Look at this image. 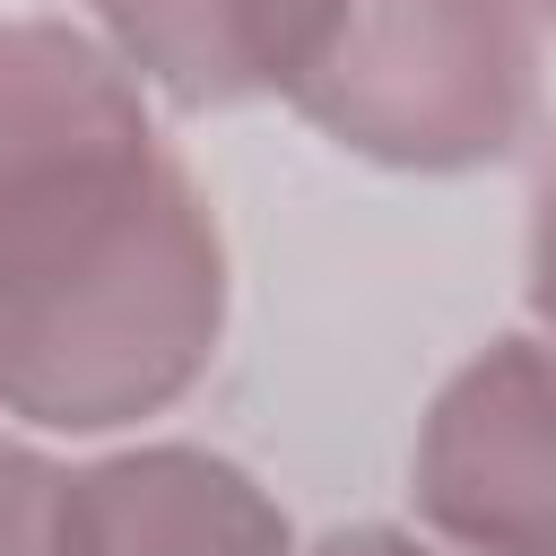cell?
<instances>
[{
    "label": "cell",
    "mask_w": 556,
    "mask_h": 556,
    "mask_svg": "<svg viewBox=\"0 0 556 556\" xmlns=\"http://www.w3.org/2000/svg\"><path fill=\"white\" fill-rule=\"evenodd\" d=\"M521 295H530V330H547L556 339V139H547V156H539V174H530V243H521Z\"/></svg>",
    "instance_id": "7"
},
{
    "label": "cell",
    "mask_w": 556,
    "mask_h": 556,
    "mask_svg": "<svg viewBox=\"0 0 556 556\" xmlns=\"http://www.w3.org/2000/svg\"><path fill=\"white\" fill-rule=\"evenodd\" d=\"M539 35L521 0H348L287 113L391 174H478L539 130Z\"/></svg>",
    "instance_id": "2"
},
{
    "label": "cell",
    "mask_w": 556,
    "mask_h": 556,
    "mask_svg": "<svg viewBox=\"0 0 556 556\" xmlns=\"http://www.w3.org/2000/svg\"><path fill=\"white\" fill-rule=\"evenodd\" d=\"M61 460L35 434H0V556H52Z\"/></svg>",
    "instance_id": "6"
},
{
    "label": "cell",
    "mask_w": 556,
    "mask_h": 556,
    "mask_svg": "<svg viewBox=\"0 0 556 556\" xmlns=\"http://www.w3.org/2000/svg\"><path fill=\"white\" fill-rule=\"evenodd\" d=\"M165 113L287 104L330 52L348 0H78Z\"/></svg>",
    "instance_id": "5"
},
{
    "label": "cell",
    "mask_w": 556,
    "mask_h": 556,
    "mask_svg": "<svg viewBox=\"0 0 556 556\" xmlns=\"http://www.w3.org/2000/svg\"><path fill=\"white\" fill-rule=\"evenodd\" d=\"M521 9H530V17H539V26H556V0H521Z\"/></svg>",
    "instance_id": "9"
},
{
    "label": "cell",
    "mask_w": 556,
    "mask_h": 556,
    "mask_svg": "<svg viewBox=\"0 0 556 556\" xmlns=\"http://www.w3.org/2000/svg\"><path fill=\"white\" fill-rule=\"evenodd\" d=\"M278 495L208 443H113L61 469L52 556H295Z\"/></svg>",
    "instance_id": "4"
},
{
    "label": "cell",
    "mask_w": 556,
    "mask_h": 556,
    "mask_svg": "<svg viewBox=\"0 0 556 556\" xmlns=\"http://www.w3.org/2000/svg\"><path fill=\"white\" fill-rule=\"evenodd\" d=\"M87 17H0V426L104 443L226 348V226Z\"/></svg>",
    "instance_id": "1"
},
{
    "label": "cell",
    "mask_w": 556,
    "mask_h": 556,
    "mask_svg": "<svg viewBox=\"0 0 556 556\" xmlns=\"http://www.w3.org/2000/svg\"><path fill=\"white\" fill-rule=\"evenodd\" d=\"M295 556H452V547H434L417 521H348V530L304 539Z\"/></svg>",
    "instance_id": "8"
},
{
    "label": "cell",
    "mask_w": 556,
    "mask_h": 556,
    "mask_svg": "<svg viewBox=\"0 0 556 556\" xmlns=\"http://www.w3.org/2000/svg\"><path fill=\"white\" fill-rule=\"evenodd\" d=\"M408 521L452 556H556V339L495 330L426 400Z\"/></svg>",
    "instance_id": "3"
}]
</instances>
